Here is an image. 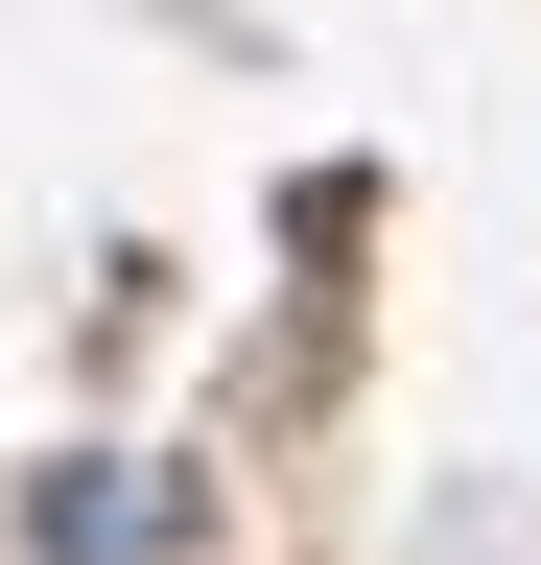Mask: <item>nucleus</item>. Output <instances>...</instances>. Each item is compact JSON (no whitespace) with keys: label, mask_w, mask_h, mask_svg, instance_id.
Here are the masks:
<instances>
[{"label":"nucleus","mask_w":541,"mask_h":565,"mask_svg":"<svg viewBox=\"0 0 541 565\" xmlns=\"http://www.w3.org/2000/svg\"><path fill=\"white\" fill-rule=\"evenodd\" d=\"M165 519H188V494H165V471H72V494H47V542H72V565H142Z\"/></svg>","instance_id":"obj_1"}]
</instances>
